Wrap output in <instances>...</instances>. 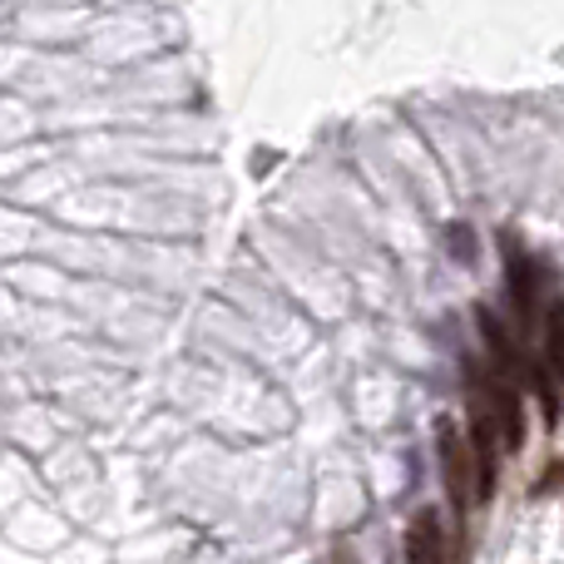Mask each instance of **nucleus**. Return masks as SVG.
I'll return each instance as SVG.
<instances>
[{
	"instance_id": "nucleus-4",
	"label": "nucleus",
	"mask_w": 564,
	"mask_h": 564,
	"mask_svg": "<svg viewBox=\"0 0 564 564\" xmlns=\"http://www.w3.org/2000/svg\"><path fill=\"white\" fill-rule=\"evenodd\" d=\"M476 322H480V337H486L490 361H496V371H500V377H510V381H525V377H530V361H535V357H525V351H520V341L510 337V327L496 317V312L486 307V302H480V307H476Z\"/></svg>"
},
{
	"instance_id": "nucleus-1",
	"label": "nucleus",
	"mask_w": 564,
	"mask_h": 564,
	"mask_svg": "<svg viewBox=\"0 0 564 564\" xmlns=\"http://www.w3.org/2000/svg\"><path fill=\"white\" fill-rule=\"evenodd\" d=\"M436 456H441V480H446L451 510L456 516L476 510V456H470V441L460 436V426L451 416H436Z\"/></svg>"
},
{
	"instance_id": "nucleus-3",
	"label": "nucleus",
	"mask_w": 564,
	"mask_h": 564,
	"mask_svg": "<svg viewBox=\"0 0 564 564\" xmlns=\"http://www.w3.org/2000/svg\"><path fill=\"white\" fill-rule=\"evenodd\" d=\"M406 560L411 564H460V550L446 540V525H441L436 510L421 506L416 520L406 530Z\"/></svg>"
},
{
	"instance_id": "nucleus-6",
	"label": "nucleus",
	"mask_w": 564,
	"mask_h": 564,
	"mask_svg": "<svg viewBox=\"0 0 564 564\" xmlns=\"http://www.w3.org/2000/svg\"><path fill=\"white\" fill-rule=\"evenodd\" d=\"M525 387L535 391L540 401H545V421H550V426H560V406H564V401H560V381L550 377V367H545V361H530V377H525Z\"/></svg>"
},
{
	"instance_id": "nucleus-2",
	"label": "nucleus",
	"mask_w": 564,
	"mask_h": 564,
	"mask_svg": "<svg viewBox=\"0 0 564 564\" xmlns=\"http://www.w3.org/2000/svg\"><path fill=\"white\" fill-rule=\"evenodd\" d=\"M500 253H506V288H510V302H516V317H520V327H540V263L520 248V238L510 234H500Z\"/></svg>"
},
{
	"instance_id": "nucleus-5",
	"label": "nucleus",
	"mask_w": 564,
	"mask_h": 564,
	"mask_svg": "<svg viewBox=\"0 0 564 564\" xmlns=\"http://www.w3.org/2000/svg\"><path fill=\"white\" fill-rule=\"evenodd\" d=\"M545 367H550V377L564 387V297L545 312Z\"/></svg>"
},
{
	"instance_id": "nucleus-7",
	"label": "nucleus",
	"mask_w": 564,
	"mask_h": 564,
	"mask_svg": "<svg viewBox=\"0 0 564 564\" xmlns=\"http://www.w3.org/2000/svg\"><path fill=\"white\" fill-rule=\"evenodd\" d=\"M446 248H451V258H456V263L476 268V228H470V224H446Z\"/></svg>"
}]
</instances>
